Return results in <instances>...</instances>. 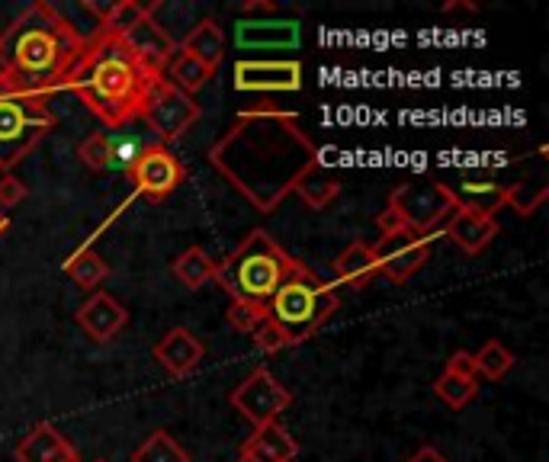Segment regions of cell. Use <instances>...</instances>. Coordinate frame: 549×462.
<instances>
[{
    "mask_svg": "<svg viewBox=\"0 0 549 462\" xmlns=\"http://www.w3.org/2000/svg\"><path fill=\"white\" fill-rule=\"evenodd\" d=\"M209 161L257 212H273L305 167L318 164V148L296 113L254 106L212 145Z\"/></svg>",
    "mask_w": 549,
    "mask_h": 462,
    "instance_id": "obj_1",
    "label": "cell"
},
{
    "mask_svg": "<svg viewBox=\"0 0 549 462\" xmlns=\"http://www.w3.org/2000/svg\"><path fill=\"white\" fill-rule=\"evenodd\" d=\"M0 39H4L0 71L7 74L10 90L45 100L55 90H68L71 74L78 71L87 49V39L78 29L42 0L29 4Z\"/></svg>",
    "mask_w": 549,
    "mask_h": 462,
    "instance_id": "obj_2",
    "label": "cell"
},
{
    "mask_svg": "<svg viewBox=\"0 0 549 462\" xmlns=\"http://www.w3.org/2000/svg\"><path fill=\"white\" fill-rule=\"evenodd\" d=\"M161 74H151L139 58H135L122 39L97 33L87 39V49L78 71L71 74L68 90H74L90 110H94L106 126H126L129 119H139L142 103L151 84Z\"/></svg>",
    "mask_w": 549,
    "mask_h": 462,
    "instance_id": "obj_3",
    "label": "cell"
},
{
    "mask_svg": "<svg viewBox=\"0 0 549 462\" xmlns=\"http://www.w3.org/2000/svg\"><path fill=\"white\" fill-rule=\"evenodd\" d=\"M302 264L296 257H289L267 231L254 228L238 248L228 254L222 264H216V280L232 302H248L267 308L273 292L283 286L289 273H296Z\"/></svg>",
    "mask_w": 549,
    "mask_h": 462,
    "instance_id": "obj_4",
    "label": "cell"
},
{
    "mask_svg": "<svg viewBox=\"0 0 549 462\" xmlns=\"http://www.w3.org/2000/svg\"><path fill=\"white\" fill-rule=\"evenodd\" d=\"M338 305H341L338 283H325L322 276L302 264L273 292L267 312L280 325L289 344H302L338 312Z\"/></svg>",
    "mask_w": 549,
    "mask_h": 462,
    "instance_id": "obj_5",
    "label": "cell"
},
{
    "mask_svg": "<svg viewBox=\"0 0 549 462\" xmlns=\"http://www.w3.org/2000/svg\"><path fill=\"white\" fill-rule=\"evenodd\" d=\"M52 126L55 113L45 97L0 94V171H13Z\"/></svg>",
    "mask_w": 549,
    "mask_h": 462,
    "instance_id": "obj_6",
    "label": "cell"
},
{
    "mask_svg": "<svg viewBox=\"0 0 549 462\" xmlns=\"http://www.w3.org/2000/svg\"><path fill=\"white\" fill-rule=\"evenodd\" d=\"M139 119L161 138L164 148H167L171 142H177V138L187 132L196 119H200V103H196L190 94H183V90H177L174 84H167L164 74H161L148 90Z\"/></svg>",
    "mask_w": 549,
    "mask_h": 462,
    "instance_id": "obj_7",
    "label": "cell"
},
{
    "mask_svg": "<svg viewBox=\"0 0 549 462\" xmlns=\"http://www.w3.org/2000/svg\"><path fill=\"white\" fill-rule=\"evenodd\" d=\"M228 402H232V408L244 421H251L254 427H264L277 421L280 414L293 405V395H289L286 385H280V379L273 376L267 366H257L248 379L235 385Z\"/></svg>",
    "mask_w": 549,
    "mask_h": 462,
    "instance_id": "obj_8",
    "label": "cell"
},
{
    "mask_svg": "<svg viewBox=\"0 0 549 462\" xmlns=\"http://www.w3.org/2000/svg\"><path fill=\"white\" fill-rule=\"evenodd\" d=\"M389 206H395L408 228L415 231H437L444 228L447 219L456 212L453 199L444 187V180H427V183H402L399 190L389 196Z\"/></svg>",
    "mask_w": 549,
    "mask_h": 462,
    "instance_id": "obj_9",
    "label": "cell"
},
{
    "mask_svg": "<svg viewBox=\"0 0 549 462\" xmlns=\"http://www.w3.org/2000/svg\"><path fill=\"white\" fill-rule=\"evenodd\" d=\"M373 257L379 276H389L392 283H405L411 273H418L427 257H431V244L418 238L415 228L399 231V235H383L379 244H373Z\"/></svg>",
    "mask_w": 549,
    "mask_h": 462,
    "instance_id": "obj_10",
    "label": "cell"
},
{
    "mask_svg": "<svg viewBox=\"0 0 549 462\" xmlns=\"http://www.w3.org/2000/svg\"><path fill=\"white\" fill-rule=\"evenodd\" d=\"M132 183L135 190L145 193L148 199H155V203H161V199L171 196L180 180H183V167L180 161L171 154V148L164 145H145L139 161L132 164Z\"/></svg>",
    "mask_w": 549,
    "mask_h": 462,
    "instance_id": "obj_11",
    "label": "cell"
},
{
    "mask_svg": "<svg viewBox=\"0 0 549 462\" xmlns=\"http://www.w3.org/2000/svg\"><path fill=\"white\" fill-rule=\"evenodd\" d=\"M235 87L244 94H293L302 87L299 61H238Z\"/></svg>",
    "mask_w": 549,
    "mask_h": 462,
    "instance_id": "obj_12",
    "label": "cell"
},
{
    "mask_svg": "<svg viewBox=\"0 0 549 462\" xmlns=\"http://www.w3.org/2000/svg\"><path fill=\"white\" fill-rule=\"evenodd\" d=\"M302 39L296 20H238L235 42L241 52H289Z\"/></svg>",
    "mask_w": 549,
    "mask_h": 462,
    "instance_id": "obj_13",
    "label": "cell"
},
{
    "mask_svg": "<svg viewBox=\"0 0 549 462\" xmlns=\"http://www.w3.org/2000/svg\"><path fill=\"white\" fill-rule=\"evenodd\" d=\"M74 321H78V328L90 337V341L106 344L129 325V312L122 308V302L116 296H110V292H94V296L78 308Z\"/></svg>",
    "mask_w": 549,
    "mask_h": 462,
    "instance_id": "obj_14",
    "label": "cell"
},
{
    "mask_svg": "<svg viewBox=\"0 0 549 462\" xmlns=\"http://www.w3.org/2000/svg\"><path fill=\"white\" fill-rule=\"evenodd\" d=\"M122 45L142 61V65L151 71V74H164L167 61L177 55V42L164 33V26L155 23L151 17H145L135 29H129L126 36H119Z\"/></svg>",
    "mask_w": 549,
    "mask_h": 462,
    "instance_id": "obj_15",
    "label": "cell"
},
{
    "mask_svg": "<svg viewBox=\"0 0 549 462\" xmlns=\"http://www.w3.org/2000/svg\"><path fill=\"white\" fill-rule=\"evenodd\" d=\"M155 360L171 373L174 379H183V376H190L196 366L203 363L206 357V347L203 341L196 337L190 328H171L167 331L161 341L155 344Z\"/></svg>",
    "mask_w": 549,
    "mask_h": 462,
    "instance_id": "obj_16",
    "label": "cell"
},
{
    "mask_svg": "<svg viewBox=\"0 0 549 462\" xmlns=\"http://www.w3.org/2000/svg\"><path fill=\"white\" fill-rule=\"evenodd\" d=\"M13 456H17V462H81L78 450L68 443V437H61L49 421L29 430L17 443Z\"/></svg>",
    "mask_w": 549,
    "mask_h": 462,
    "instance_id": "obj_17",
    "label": "cell"
},
{
    "mask_svg": "<svg viewBox=\"0 0 549 462\" xmlns=\"http://www.w3.org/2000/svg\"><path fill=\"white\" fill-rule=\"evenodd\" d=\"M498 231H501L498 219H492V215H479V212H466V209H456L444 225V235L460 244L466 254L485 251Z\"/></svg>",
    "mask_w": 549,
    "mask_h": 462,
    "instance_id": "obj_18",
    "label": "cell"
},
{
    "mask_svg": "<svg viewBox=\"0 0 549 462\" xmlns=\"http://www.w3.org/2000/svg\"><path fill=\"white\" fill-rule=\"evenodd\" d=\"M444 187L456 209L492 215V219H495V212L505 206V193H508V187H501L495 180H456V183L444 180Z\"/></svg>",
    "mask_w": 549,
    "mask_h": 462,
    "instance_id": "obj_19",
    "label": "cell"
},
{
    "mask_svg": "<svg viewBox=\"0 0 549 462\" xmlns=\"http://www.w3.org/2000/svg\"><path fill=\"white\" fill-rule=\"evenodd\" d=\"M241 453L254 456V459H264V462H296L299 443L280 421H273V424H264V427H254V434L244 440Z\"/></svg>",
    "mask_w": 549,
    "mask_h": 462,
    "instance_id": "obj_20",
    "label": "cell"
},
{
    "mask_svg": "<svg viewBox=\"0 0 549 462\" xmlns=\"http://www.w3.org/2000/svg\"><path fill=\"white\" fill-rule=\"evenodd\" d=\"M334 276H338V283H347L354 289L370 286L379 276V267H376V257H373L370 244L354 241L350 248H344L338 254V260H334Z\"/></svg>",
    "mask_w": 549,
    "mask_h": 462,
    "instance_id": "obj_21",
    "label": "cell"
},
{
    "mask_svg": "<svg viewBox=\"0 0 549 462\" xmlns=\"http://www.w3.org/2000/svg\"><path fill=\"white\" fill-rule=\"evenodd\" d=\"M180 52L193 55L196 61H203L206 68L216 71L219 61L225 58V36H222L219 23L216 20H200V23L190 29V36L183 39V49Z\"/></svg>",
    "mask_w": 549,
    "mask_h": 462,
    "instance_id": "obj_22",
    "label": "cell"
},
{
    "mask_svg": "<svg viewBox=\"0 0 549 462\" xmlns=\"http://www.w3.org/2000/svg\"><path fill=\"white\" fill-rule=\"evenodd\" d=\"M293 190L302 196V203L309 209H325L331 199L341 193V183L334 180L322 164H312L299 174V180L293 183Z\"/></svg>",
    "mask_w": 549,
    "mask_h": 462,
    "instance_id": "obj_23",
    "label": "cell"
},
{
    "mask_svg": "<svg viewBox=\"0 0 549 462\" xmlns=\"http://www.w3.org/2000/svg\"><path fill=\"white\" fill-rule=\"evenodd\" d=\"M209 77H212V68H206L203 61H196L187 52H177L164 68V81L174 84L177 90H183V94H190V97L209 84Z\"/></svg>",
    "mask_w": 549,
    "mask_h": 462,
    "instance_id": "obj_24",
    "label": "cell"
},
{
    "mask_svg": "<svg viewBox=\"0 0 549 462\" xmlns=\"http://www.w3.org/2000/svg\"><path fill=\"white\" fill-rule=\"evenodd\" d=\"M174 276L187 286V289H200L206 283H212V276H216V257H209L203 248H190L183 251L177 260H174Z\"/></svg>",
    "mask_w": 549,
    "mask_h": 462,
    "instance_id": "obj_25",
    "label": "cell"
},
{
    "mask_svg": "<svg viewBox=\"0 0 549 462\" xmlns=\"http://www.w3.org/2000/svg\"><path fill=\"white\" fill-rule=\"evenodd\" d=\"M161 4H151V7H145V4H139V0H116L113 4V10L106 13V20L100 23V33H106V36H126L129 29H135L139 26L145 17H151Z\"/></svg>",
    "mask_w": 549,
    "mask_h": 462,
    "instance_id": "obj_26",
    "label": "cell"
},
{
    "mask_svg": "<svg viewBox=\"0 0 549 462\" xmlns=\"http://www.w3.org/2000/svg\"><path fill=\"white\" fill-rule=\"evenodd\" d=\"M129 462H190V453L167 430H155L139 450H132Z\"/></svg>",
    "mask_w": 549,
    "mask_h": 462,
    "instance_id": "obj_27",
    "label": "cell"
},
{
    "mask_svg": "<svg viewBox=\"0 0 549 462\" xmlns=\"http://www.w3.org/2000/svg\"><path fill=\"white\" fill-rule=\"evenodd\" d=\"M65 273L71 276V283L78 286V289H97L103 280H106V273H110V267L103 264V257L97 251H78L74 254L68 264H65Z\"/></svg>",
    "mask_w": 549,
    "mask_h": 462,
    "instance_id": "obj_28",
    "label": "cell"
},
{
    "mask_svg": "<svg viewBox=\"0 0 549 462\" xmlns=\"http://www.w3.org/2000/svg\"><path fill=\"white\" fill-rule=\"evenodd\" d=\"M472 360H476V376H485V379H505L511 373V366H514V353L505 347V344H498V341H488L479 353H472Z\"/></svg>",
    "mask_w": 549,
    "mask_h": 462,
    "instance_id": "obj_29",
    "label": "cell"
},
{
    "mask_svg": "<svg viewBox=\"0 0 549 462\" xmlns=\"http://www.w3.org/2000/svg\"><path fill=\"white\" fill-rule=\"evenodd\" d=\"M434 392H437V398L444 402L447 408H466L472 398L479 395V382L476 379H460V376H440L437 382H434Z\"/></svg>",
    "mask_w": 549,
    "mask_h": 462,
    "instance_id": "obj_30",
    "label": "cell"
},
{
    "mask_svg": "<svg viewBox=\"0 0 549 462\" xmlns=\"http://www.w3.org/2000/svg\"><path fill=\"white\" fill-rule=\"evenodd\" d=\"M78 158L84 167H90V171H110V135H103V132L87 135L78 148Z\"/></svg>",
    "mask_w": 549,
    "mask_h": 462,
    "instance_id": "obj_31",
    "label": "cell"
},
{
    "mask_svg": "<svg viewBox=\"0 0 549 462\" xmlns=\"http://www.w3.org/2000/svg\"><path fill=\"white\" fill-rule=\"evenodd\" d=\"M267 315L270 312H267V308H261V305H248V302H232V305H228V325H232L235 331H241V334H254L257 325H261Z\"/></svg>",
    "mask_w": 549,
    "mask_h": 462,
    "instance_id": "obj_32",
    "label": "cell"
},
{
    "mask_svg": "<svg viewBox=\"0 0 549 462\" xmlns=\"http://www.w3.org/2000/svg\"><path fill=\"white\" fill-rule=\"evenodd\" d=\"M142 142L135 135H116L110 138V167H122V171H132V164L139 161Z\"/></svg>",
    "mask_w": 549,
    "mask_h": 462,
    "instance_id": "obj_33",
    "label": "cell"
},
{
    "mask_svg": "<svg viewBox=\"0 0 549 462\" xmlns=\"http://www.w3.org/2000/svg\"><path fill=\"white\" fill-rule=\"evenodd\" d=\"M543 199H546V187H537L530 193L527 183H521V187H508L505 206H511L517 215H530V212H537L543 206Z\"/></svg>",
    "mask_w": 549,
    "mask_h": 462,
    "instance_id": "obj_34",
    "label": "cell"
},
{
    "mask_svg": "<svg viewBox=\"0 0 549 462\" xmlns=\"http://www.w3.org/2000/svg\"><path fill=\"white\" fill-rule=\"evenodd\" d=\"M251 337H254V344H257V350H261V353H277V350L289 347L286 334L280 331V325L270 315L261 321V325H257V331Z\"/></svg>",
    "mask_w": 549,
    "mask_h": 462,
    "instance_id": "obj_35",
    "label": "cell"
},
{
    "mask_svg": "<svg viewBox=\"0 0 549 462\" xmlns=\"http://www.w3.org/2000/svg\"><path fill=\"white\" fill-rule=\"evenodd\" d=\"M26 196H29V190H26V183L20 177H13V174L0 177V212L20 206Z\"/></svg>",
    "mask_w": 549,
    "mask_h": 462,
    "instance_id": "obj_36",
    "label": "cell"
},
{
    "mask_svg": "<svg viewBox=\"0 0 549 462\" xmlns=\"http://www.w3.org/2000/svg\"><path fill=\"white\" fill-rule=\"evenodd\" d=\"M447 376H460V379H476V360H472L469 350H456L447 360Z\"/></svg>",
    "mask_w": 549,
    "mask_h": 462,
    "instance_id": "obj_37",
    "label": "cell"
},
{
    "mask_svg": "<svg viewBox=\"0 0 549 462\" xmlns=\"http://www.w3.org/2000/svg\"><path fill=\"white\" fill-rule=\"evenodd\" d=\"M376 228L383 231V235H399V231H408V222L395 206H386L383 212L376 215Z\"/></svg>",
    "mask_w": 549,
    "mask_h": 462,
    "instance_id": "obj_38",
    "label": "cell"
},
{
    "mask_svg": "<svg viewBox=\"0 0 549 462\" xmlns=\"http://www.w3.org/2000/svg\"><path fill=\"white\" fill-rule=\"evenodd\" d=\"M408 462H450L444 453H440L437 450V446H421V450L415 453V456H411Z\"/></svg>",
    "mask_w": 549,
    "mask_h": 462,
    "instance_id": "obj_39",
    "label": "cell"
},
{
    "mask_svg": "<svg viewBox=\"0 0 549 462\" xmlns=\"http://www.w3.org/2000/svg\"><path fill=\"white\" fill-rule=\"evenodd\" d=\"M7 228H10V219H7V212H0V238L7 235Z\"/></svg>",
    "mask_w": 549,
    "mask_h": 462,
    "instance_id": "obj_40",
    "label": "cell"
},
{
    "mask_svg": "<svg viewBox=\"0 0 549 462\" xmlns=\"http://www.w3.org/2000/svg\"><path fill=\"white\" fill-rule=\"evenodd\" d=\"M235 462H264V459H254V456H244V453H241V456H238Z\"/></svg>",
    "mask_w": 549,
    "mask_h": 462,
    "instance_id": "obj_41",
    "label": "cell"
},
{
    "mask_svg": "<svg viewBox=\"0 0 549 462\" xmlns=\"http://www.w3.org/2000/svg\"><path fill=\"white\" fill-rule=\"evenodd\" d=\"M0 55H4V39H0Z\"/></svg>",
    "mask_w": 549,
    "mask_h": 462,
    "instance_id": "obj_42",
    "label": "cell"
},
{
    "mask_svg": "<svg viewBox=\"0 0 549 462\" xmlns=\"http://www.w3.org/2000/svg\"><path fill=\"white\" fill-rule=\"evenodd\" d=\"M94 462H110V459H94Z\"/></svg>",
    "mask_w": 549,
    "mask_h": 462,
    "instance_id": "obj_43",
    "label": "cell"
}]
</instances>
